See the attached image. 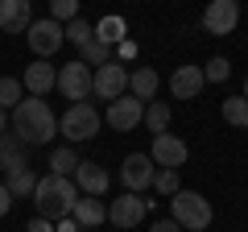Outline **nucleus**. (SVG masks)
I'll list each match as a JSON object with an SVG mask.
<instances>
[{
	"label": "nucleus",
	"mask_w": 248,
	"mask_h": 232,
	"mask_svg": "<svg viewBox=\"0 0 248 232\" xmlns=\"http://www.w3.org/2000/svg\"><path fill=\"white\" fill-rule=\"evenodd\" d=\"M13 133L21 137L25 145H50L54 133H58V116H54V108L46 104V99H21L17 108H13Z\"/></svg>",
	"instance_id": "obj_1"
},
{
	"label": "nucleus",
	"mask_w": 248,
	"mask_h": 232,
	"mask_svg": "<svg viewBox=\"0 0 248 232\" xmlns=\"http://www.w3.org/2000/svg\"><path fill=\"white\" fill-rule=\"evenodd\" d=\"M79 187H75V179H58V174H46V179H37V191H33V203H37V215L50 224L66 220V215L75 212V203H79Z\"/></svg>",
	"instance_id": "obj_2"
},
{
	"label": "nucleus",
	"mask_w": 248,
	"mask_h": 232,
	"mask_svg": "<svg viewBox=\"0 0 248 232\" xmlns=\"http://www.w3.org/2000/svg\"><path fill=\"white\" fill-rule=\"evenodd\" d=\"M99 125H104V116L95 112V104H87V99H83V104H71L66 108V112L58 116V133L66 137V141H91V137L99 133Z\"/></svg>",
	"instance_id": "obj_3"
},
{
	"label": "nucleus",
	"mask_w": 248,
	"mask_h": 232,
	"mask_svg": "<svg viewBox=\"0 0 248 232\" xmlns=\"http://www.w3.org/2000/svg\"><path fill=\"white\" fill-rule=\"evenodd\" d=\"M170 207H174V215H170V220H178L186 232H203L207 224H211V215H215L211 203H207L199 191H178V195L170 199Z\"/></svg>",
	"instance_id": "obj_4"
},
{
	"label": "nucleus",
	"mask_w": 248,
	"mask_h": 232,
	"mask_svg": "<svg viewBox=\"0 0 248 232\" xmlns=\"http://www.w3.org/2000/svg\"><path fill=\"white\" fill-rule=\"evenodd\" d=\"M25 42H29V50H33L37 58L46 63V58H50V54H58V46L66 42V25H58V21L42 17V21H33V25H29Z\"/></svg>",
	"instance_id": "obj_5"
},
{
	"label": "nucleus",
	"mask_w": 248,
	"mask_h": 232,
	"mask_svg": "<svg viewBox=\"0 0 248 232\" xmlns=\"http://www.w3.org/2000/svg\"><path fill=\"white\" fill-rule=\"evenodd\" d=\"M153 158L149 153H128V158L120 162V187L128 191V195H141L145 187H153Z\"/></svg>",
	"instance_id": "obj_6"
},
{
	"label": "nucleus",
	"mask_w": 248,
	"mask_h": 232,
	"mask_svg": "<svg viewBox=\"0 0 248 232\" xmlns=\"http://www.w3.org/2000/svg\"><path fill=\"white\" fill-rule=\"evenodd\" d=\"M149 215V199H141V195H128L124 191L120 199H112L108 203V220L116 224V232H128V228H137V224Z\"/></svg>",
	"instance_id": "obj_7"
},
{
	"label": "nucleus",
	"mask_w": 248,
	"mask_h": 232,
	"mask_svg": "<svg viewBox=\"0 0 248 232\" xmlns=\"http://www.w3.org/2000/svg\"><path fill=\"white\" fill-rule=\"evenodd\" d=\"M91 79H95V71H91V66H83V63L58 66V91L71 99V104H83V99L91 96Z\"/></svg>",
	"instance_id": "obj_8"
},
{
	"label": "nucleus",
	"mask_w": 248,
	"mask_h": 232,
	"mask_svg": "<svg viewBox=\"0 0 248 232\" xmlns=\"http://www.w3.org/2000/svg\"><path fill=\"white\" fill-rule=\"evenodd\" d=\"M124 91H128V71H124V63H108V66H99L95 79H91V96H95V99L116 104Z\"/></svg>",
	"instance_id": "obj_9"
},
{
	"label": "nucleus",
	"mask_w": 248,
	"mask_h": 232,
	"mask_svg": "<svg viewBox=\"0 0 248 232\" xmlns=\"http://www.w3.org/2000/svg\"><path fill=\"white\" fill-rule=\"evenodd\" d=\"M236 25H240V4L236 0H211L203 9V29L211 37H228Z\"/></svg>",
	"instance_id": "obj_10"
},
{
	"label": "nucleus",
	"mask_w": 248,
	"mask_h": 232,
	"mask_svg": "<svg viewBox=\"0 0 248 232\" xmlns=\"http://www.w3.org/2000/svg\"><path fill=\"white\" fill-rule=\"evenodd\" d=\"M149 158H153V166H161V170H178L190 158V145H186L182 137H174V133H161V137H153Z\"/></svg>",
	"instance_id": "obj_11"
},
{
	"label": "nucleus",
	"mask_w": 248,
	"mask_h": 232,
	"mask_svg": "<svg viewBox=\"0 0 248 232\" xmlns=\"http://www.w3.org/2000/svg\"><path fill=\"white\" fill-rule=\"evenodd\" d=\"M108 125H112L116 133H128V129L145 125V104L137 96H120L116 104H108Z\"/></svg>",
	"instance_id": "obj_12"
},
{
	"label": "nucleus",
	"mask_w": 248,
	"mask_h": 232,
	"mask_svg": "<svg viewBox=\"0 0 248 232\" xmlns=\"http://www.w3.org/2000/svg\"><path fill=\"white\" fill-rule=\"evenodd\" d=\"M75 187H79V195L99 199L108 187H112V174H108L104 166H95V162H79V170H75Z\"/></svg>",
	"instance_id": "obj_13"
},
{
	"label": "nucleus",
	"mask_w": 248,
	"mask_h": 232,
	"mask_svg": "<svg viewBox=\"0 0 248 232\" xmlns=\"http://www.w3.org/2000/svg\"><path fill=\"white\" fill-rule=\"evenodd\" d=\"M29 25H33L29 0H0V29L4 33H29Z\"/></svg>",
	"instance_id": "obj_14"
},
{
	"label": "nucleus",
	"mask_w": 248,
	"mask_h": 232,
	"mask_svg": "<svg viewBox=\"0 0 248 232\" xmlns=\"http://www.w3.org/2000/svg\"><path fill=\"white\" fill-rule=\"evenodd\" d=\"M203 87H207L203 66H178V71L170 75V91H174V99H195Z\"/></svg>",
	"instance_id": "obj_15"
},
{
	"label": "nucleus",
	"mask_w": 248,
	"mask_h": 232,
	"mask_svg": "<svg viewBox=\"0 0 248 232\" xmlns=\"http://www.w3.org/2000/svg\"><path fill=\"white\" fill-rule=\"evenodd\" d=\"M50 87H58V71H54L50 63H42V58H33V63L25 66V91H33V96L42 99Z\"/></svg>",
	"instance_id": "obj_16"
},
{
	"label": "nucleus",
	"mask_w": 248,
	"mask_h": 232,
	"mask_svg": "<svg viewBox=\"0 0 248 232\" xmlns=\"http://www.w3.org/2000/svg\"><path fill=\"white\" fill-rule=\"evenodd\" d=\"M71 220L79 224V228H99V224L108 220V203H104V199H91V195H83L79 203H75Z\"/></svg>",
	"instance_id": "obj_17"
},
{
	"label": "nucleus",
	"mask_w": 248,
	"mask_h": 232,
	"mask_svg": "<svg viewBox=\"0 0 248 232\" xmlns=\"http://www.w3.org/2000/svg\"><path fill=\"white\" fill-rule=\"evenodd\" d=\"M157 71L153 66H137L133 75H128V96H137L141 104H153V96H157Z\"/></svg>",
	"instance_id": "obj_18"
},
{
	"label": "nucleus",
	"mask_w": 248,
	"mask_h": 232,
	"mask_svg": "<svg viewBox=\"0 0 248 232\" xmlns=\"http://www.w3.org/2000/svg\"><path fill=\"white\" fill-rule=\"evenodd\" d=\"M9 174V195L13 199H33V191H37V174H33V166H21V170H4Z\"/></svg>",
	"instance_id": "obj_19"
},
{
	"label": "nucleus",
	"mask_w": 248,
	"mask_h": 232,
	"mask_svg": "<svg viewBox=\"0 0 248 232\" xmlns=\"http://www.w3.org/2000/svg\"><path fill=\"white\" fill-rule=\"evenodd\" d=\"M79 162H83V158L71 149V145H58V149L50 153V174H58V179H75Z\"/></svg>",
	"instance_id": "obj_20"
},
{
	"label": "nucleus",
	"mask_w": 248,
	"mask_h": 232,
	"mask_svg": "<svg viewBox=\"0 0 248 232\" xmlns=\"http://www.w3.org/2000/svg\"><path fill=\"white\" fill-rule=\"evenodd\" d=\"M79 54H83L79 63H83V66H91V71H99V66H108V63H112V46H104L99 37H91V42L83 46Z\"/></svg>",
	"instance_id": "obj_21"
},
{
	"label": "nucleus",
	"mask_w": 248,
	"mask_h": 232,
	"mask_svg": "<svg viewBox=\"0 0 248 232\" xmlns=\"http://www.w3.org/2000/svg\"><path fill=\"white\" fill-rule=\"evenodd\" d=\"M145 125H149L153 137H161L170 129V104H161V99H153V104H145Z\"/></svg>",
	"instance_id": "obj_22"
},
{
	"label": "nucleus",
	"mask_w": 248,
	"mask_h": 232,
	"mask_svg": "<svg viewBox=\"0 0 248 232\" xmlns=\"http://www.w3.org/2000/svg\"><path fill=\"white\" fill-rule=\"evenodd\" d=\"M21 99H25V83L4 75V79H0V112H13Z\"/></svg>",
	"instance_id": "obj_23"
},
{
	"label": "nucleus",
	"mask_w": 248,
	"mask_h": 232,
	"mask_svg": "<svg viewBox=\"0 0 248 232\" xmlns=\"http://www.w3.org/2000/svg\"><path fill=\"white\" fill-rule=\"evenodd\" d=\"M124 33H128V29H124V17H104L95 25V37L104 46H116V42H124Z\"/></svg>",
	"instance_id": "obj_24"
},
{
	"label": "nucleus",
	"mask_w": 248,
	"mask_h": 232,
	"mask_svg": "<svg viewBox=\"0 0 248 232\" xmlns=\"http://www.w3.org/2000/svg\"><path fill=\"white\" fill-rule=\"evenodd\" d=\"M223 120H228V125H236V129H248V99H244V96L223 99Z\"/></svg>",
	"instance_id": "obj_25"
},
{
	"label": "nucleus",
	"mask_w": 248,
	"mask_h": 232,
	"mask_svg": "<svg viewBox=\"0 0 248 232\" xmlns=\"http://www.w3.org/2000/svg\"><path fill=\"white\" fill-rule=\"evenodd\" d=\"M50 21H58V25L79 21V0H50Z\"/></svg>",
	"instance_id": "obj_26"
},
{
	"label": "nucleus",
	"mask_w": 248,
	"mask_h": 232,
	"mask_svg": "<svg viewBox=\"0 0 248 232\" xmlns=\"http://www.w3.org/2000/svg\"><path fill=\"white\" fill-rule=\"evenodd\" d=\"M0 158H4V166H9V162H21L25 158V141H21L17 133H4L0 137Z\"/></svg>",
	"instance_id": "obj_27"
},
{
	"label": "nucleus",
	"mask_w": 248,
	"mask_h": 232,
	"mask_svg": "<svg viewBox=\"0 0 248 232\" xmlns=\"http://www.w3.org/2000/svg\"><path fill=\"white\" fill-rule=\"evenodd\" d=\"M91 37H95V29H91V25H87V21H83V17L66 25V42H71V46H79V50H83V46L91 42Z\"/></svg>",
	"instance_id": "obj_28"
},
{
	"label": "nucleus",
	"mask_w": 248,
	"mask_h": 232,
	"mask_svg": "<svg viewBox=\"0 0 248 232\" xmlns=\"http://www.w3.org/2000/svg\"><path fill=\"white\" fill-rule=\"evenodd\" d=\"M153 187H157V195L174 199L178 191H182V187H178V170H157V174H153Z\"/></svg>",
	"instance_id": "obj_29"
},
{
	"label": "nucleus",
	"mask_w": 248,
	"mask_h": 232,
	"mask_svg": "<svg viewBox=\"0 0 248 232\" xmlns=\"http://www.w3.org/2000/svg\"><path fill=\"white\" fill-rule=\"evenodd\" d=\"M228 75H232V63H228V58H211V63L203 66V79H207V83H223Z\"/></svg>",
	"instance_id": "obj_30"
},
{
	"label": "nucleus",
	"mask_w": 248,
	"mask_h": 232,
	"mask_svg": "<svg viewBox=\"0 0 248 232\" xmlns=\"http://www.w3.org/2000/svg\"><path fill=\"white\" fill-rule=\"evenodd\" d=\"M21 232H54V224H50V220H42V215H33V220H29Z\"/></svg>",
	"instance_id": "obj_31"
},
{
	"label": "nucleus",
	"mask_w": 248,
	"mask_h": 232,
	"mask_svg": "<svg viewBox=\"0 0 248 232\" xmlns=\"http://www.w3.org/2000/svg\"><path fill=\"white\" fill-rule=\"evenodd\" d=\"M149 232H186V228H182L178 220H157V224H153Z\"/></svg>",
	"instance_id": "obj_32"
},
{
	"label": "nucleus",
	"mask_w": 248,
	"mask_h": 232,
	"mask_svg": "<svg viewBox=\"0 0 248 232\" xmlns=\"http://www.w3.org/2000/svg\"><path fill=\"white\" fill-rule=\"evenodd\" d=\"M9 207H13V195H9V187L0 182V215H9Z\"/></svg>",
	"instance_id": "obj_33"
},
{
	"label": "nucleus",
	"mask_w": 248,
	"mask_h": 232,
	"mask_svg": "<svg viewBox=\"0 0 248 232\" xmlns=\"http://www.w3.org/2000/svg\"><path fill=\"white\" fill-rule=\"evenodd\" d=\"M54 232H79V224H75L71 215H66V220H58V224H54Z\"/></svg>",
	"instance_id": "obj_34"
},
{
	"label": "nucleus",
	"mask_w": 248,
	"mask_h": 232,
	"mask_svg": "<svg viewBox=\"0 0 248 232\" xmlns=\"http://www.w3.org/2000/svg\"><path fill=\"white\" fill-rule=\"evenodd\" d=\"M9 133V112H0V137Z\"/></svg>",
	"instance_id": "obj_35"
},
{
	"label": "nucleus",
	"mask_w": 248,
	"mask_h": 232,
	"mask_svg": "<svg viewBox=\"0 0 248 232\" xmlns=\"http://www.w3.org/2000/svg\"><path fill=\"white\" fill-rule=\"evenodd\" d=\"M244 99H248V79H244Z\"/></svg>",
	"instance_id": "obj_36"
},
{
	"label": "nucleus",
	"mask_w": 248,
	"mask_h": 232,
	"mask_svg": "<svg viewBox=\"0 0 248 232\" xmlns=\"http://www.w3.org/2000/svg\"><path fill=\"white\" fill-rule=\"evenodd\" d=\"M0 170H4V158H0Z\"/></svg>",
	"instance_id": "obj_37"
}]
</instances>
